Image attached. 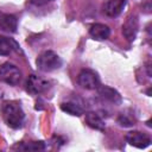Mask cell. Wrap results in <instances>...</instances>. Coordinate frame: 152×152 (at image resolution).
I'll return each mask as SVG.
<instances>
[{
	"mask_svg": "<svg viewBox=\"0 0 152 152\" xmlns=\"http://www.w3.org/2000/svg\"><path fill=\"white\" fill-rule=\"evenodd\" d=\"M2 116L5 122L12 128H19L23 125L25 114L18 102L10 101L2 106Z\"/></svg>",
	"mask_w": 152,
	"mask_h": 152,
	"instance_id": "6da1fadb",
	"label": "cell"
},
{
	"mask_svg": "<svg viewBox=\"0 0 152 152\" xmlns=\"http://www.w3.org/2000/svg\"><path fill=\"white\" fill-rule=\"evenodd\" d=\"M36 64L40 71L50 72V71H53L62 66V59L56 52H53L51 50H46L38 56Z\"/></svg>",
	"mask_w": 152,
	"mask_h": 152,
	"instance_id": "7a4b0ae2",
	"label": "cell"
},
{
	"mask_svg": "<svg viewBox=\"0 0 152 152\" xmlns=\"http://www.w3.org/2000/svg\"><path fill=\"white\" fill-rule=\"evenodd\" d=\"M0 80L10 86H17L21 81V71L14 64L6 62L0 65Z\"/></svg>",
	"mask_w": 152,
	"mask_h": 152,
	"instance_id": "3957f363",
	"label": "cell"
},
{
	"mask_svg": "<svg viewBox=\"0 0 152 152\" xmlns=\"http://www.w3.org/2000/svg\"><path fill=\"white\" fill-rule=\"evenodd\" d=\"M77 82L82 88L88 89V90L97 89V87L100 86V78L97 74L90 69H83L78 74Z\"/></svg>",
	"mask_w": 152,
	"mask_h": 152,
	"instance_id": "277c9868",
	"label": "cell"
},
{
	"mask_svg": "<svg viewBox=\"0 0 152 152\" xmlns=\"http://www.w3.org/2000/svg\"><path fill=\"white\" fill-rule=\"evenodd\" d=\"M49 88V82L37 75H30L26 81V90L30 94L38 95L44 93Z\"/></svg>",
	"mask_w": 152,
	"mask_h": 152,
	"instance_id": "5b68a950",
	"label": "cell"
},
{
	"mask_svg": "<svg viewBox=\"0 0 152 152\" xmlns=\"http://www.w3.org/2000/svg\"><path fill=\"white\" fill-rule=\"evenodd\" d=\"M126 141L137 148H146L151 144V138L139 131H132L126 134Z\"/></svg>",
	"mask_w": 152,
	"mask_h": 152,
	"instance_id": "8992f818",
	"label": "cell"
},
{
	"mask_svg": "<svg viewBox=\"0 0 152 152\" xmlns=\"http://www.w3.org/2000/svg\"><path fill=\"white\" fill-rule=\"evenodd\" d=\"M138 28H139V20L138 17L135 14H131L128 15V18L126 19L125 24L122 25V33L124 36L129 40H134L138 33Z\"/></svg>",
	"mask_w": 152,
	"mask_h": 152,
	"instance_id": "52a82bcc",
	"label": "cell"
},
{
	"mask_svg": "<svg viewBox=\"0 0 152 152\" xmlns=\"http://www.w3.org/2000/svg\"><path fill=\"white\" fill-rule=\"evenodd\" d=\"M97 91H99V95L104 100V101H108L113 104H120L122 102V99H121V95L119 94L118 90H115L114 88L109 87V86H99L97 87Z\"/></svg>",
	"mask_w": 152,
	"mask_h": 152,
	"instance_id": "ba28073f",
	"label": "cell"
},
{
	"mask_svg": "<svg viewBox=\"0 0 152 152\" xmlns=\"http://www.w3.org/2000/svg\"><path fill=\"white\" fill-rule=\"evenodd\" d=\"M126 0H107L103 5V12L108 17H118L121 14L126 6Z\"/></svg>",
	"mask_w": 152,
	"mask_h": 152,
	"instance_id": "9c48e42d",
	"label": "cell"
},
{
	"mask_svg": "<svg viewBox=\"0 0 152 152\" xmlns=\"http://www.w3.org/2000/svg\"><path fill=\"white\" fill-rule=\"evenodd\" d=\"M89 34L96 40H106L110 36V28L104 24H94L89 28Z\"/></svg>",
	"mask_w": 152,
	"mask_h": 152,
	"instance_id": "30bf717a",
	"label": "cell"
},
{
	"mask_svg": "<svg viewBox=\"0 0 152 152\" xmlns=\"http://www.w3.org/2000/svg\"><path fill=\"white\" fill-rule=\"evenodd\" d=\"M17 18L13 14H0V27L10 33H13L17 31Z\"/></svg>",
	"mask_w": 152,
	"mask_h": 152,
	"instance_id": "8fae6325",
	"label": "cell"
},
{
	"mask_svg": "<svg viewBox=\"0 0 152 152\" xmlns=\"http://www.w3.org/2000/svg\"><path fill=\"white\" fill-rule=\"evenodd\" d=\"M86 122L89 127L97 129V131H103L104 129V122L102 120V118L94 112H89L86 114Z\"/></svg>",
	"mask_w": 152,
	"mask_h": 152,
	"instance_id": "7c38bea8",
	"label": "cell"
},
{
	"mask_svg": "<svg viewBox=\"0 0 152 152\" xmlns=\"http://www.w3.org/2000/svg\"><path fill=\"white\" fill-rule=\"evenodd\" d=\"M13 50H18L17 43L11 38L0 37V56H8Z\"/></svg>",
	"mask_w": 152,
	"mask_h": 152,
	"instance_id": "4fadbf2b",
	"label": "cell"
},
{
	"mask_svg": "<svg viewBox=\"0 0 152 152\" xmlns=\"http://www.w3.org/2000/svg\"><path fill=\"white\" fill-rule=\"evenodd\" d=\"M61 109L63 112H65L66 114H70V115H74V116H80L83 114V109L80 104L75 103V102H63L61 104Z\"/></svg>",
	"mask_w": 152,
	"mask_h": 152,
	"instance_id": "5bb4252c",
	"label": "cell"
},
{
	"mask_svg": "<svg viewBox=\"0 0 152 152\" xmlns=\"http://www.w3.org/2000/svg\"><path fill=\"white\" fill-rule=\"evenodd\" d=\"M118 122L124 126V127H129V126H133L134 122H135V119L131 115V114H127V113H121L118 118Z\"/></svg>",
	"mask_w": 152,
	"mask_h": 152,
	"instance_id": "9a60e30c",
	"label": "cell"
},
{
	"mask_svg": "<svg viewBox=\"0 0 152 152\" xmlns=\"http://www.w3.org/2000/svg\"><path fill=\"white\" fill-rule=\"evenodd\" d=\"M20 148L25 151H40L45 148V144L43 141H32V142H27L24 146H20Z\"/></svg>",
	"mask_w": 152,
	"mask_h": 152,
	"instance_id": "2e32d148",
	"label": "cell"
}]
</instances>
